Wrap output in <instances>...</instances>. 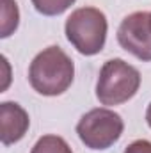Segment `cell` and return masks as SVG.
Returning a JSON list of instances; mask_svg holds the SVG:
<instances>
[{
	"mask_svg": "<svg viewBox=\"0 0 151 153\" xmlns=\"http://www.w3.org/2000/svg\"><path fill=\"white\" fill-rule=\"evenodd\" d=\"M73 61L59 46H48L39 52L29 68V82L43 96L62 94L73 84Z\"/></svg>",
	"mask_w": 151,
	"mask_h": 153,
	"instance_id": "cell-1",
	"label": "cell"
},
{
	"mask_svg": "<svg viewBox=\"0 0 151 153\" xmlns=\"http://www.w3.org/2000/svg\"><path fill=\"white\" fill-rule=\"evenodd\" d=\"M66 38L82 55H96L107 41V16L96 7L75 9L66 20Z\"/></svg>",
	"mask_w": 151,
	"mask_h": 153,
	"instance_id": "cell-2",
	"label": "cell"
},
{
	"mask_svg": "<svg viewBox=\"0 0 151 153\" xmlns=\"http://www.w3.org/2000/svg\"><path fill=\"white\" fill-rule=\"evenodd\" d=\"M141 87V73L123 59L107 61L96 82V98L101 105H121L133 98Z\"/></svg>",
	"mask_w": 151,
	"mask_h": 153,
	"instance_id": "cell-3",
	"label": "cell"
},
{
	"mask_svg": "<svg viewBox=\"0 0 151 153\" xmlns=\"http://www.w3.org/2000/svg\"><path fill=\"white\" fill-rule=\"evenodd\" d=\"M124 130L123 117L110 109L89 111L76 123V134L89 150H107L119 141Z\"/></svg>",
	"mask_w": 151,
	"mask_h": 153,
	"instance_id": "cell-4",
	"label": "cell"
},
{
	"mask_svg": "<svg viewBox=\"0 0 151 153\" xmlns=\"http://www.w3.org/2000/svg\"><path fill=\"white\" fill-rule=\"evenodd\" d=\"M117 43L137 59L151 61V13L128 14L117 29Z\"/></svg>",
	"mask_w": 151,
	"mask_h": 153,
	"instance_id": "cell-5",
	"label": "cell"
},
{
	"mask_svg": "<svg viewBox=\"0 0 151 153\" xmlns=\"http://www.w3.org/2000/svg\"><path fill=\"white\" fill-rule=\"evenodd\" d=\"M30 126L27 111L14 102L0 103V141L4 146H11L21 141Z\"/></svg>",
	"mask_w": 151,
	"mask_h": 153,
	"instance_id": "cell-6",
	"label": "cell"
},
{
	"mask_svg": "<svg viewBox=\"0 0 151 153\" xmlns=\"http://www.w3.org/2000/svg\"><path fill=\"white\" fill-rule=\"evenodd\" d=\"M20 23V11L14 0H2V30L0 38H9Z\"/></svg>",
	"mask_w": 151,
	"mask_h": 153,
	"instance_id": "cell-7",
	"label": "cell"
},
{
	"mask_svg": "<svg viewBox=\"0 0 151 153\" xmlns=\"http://www.w3.org/2000/svg\"><path fill=\"white\" fill-rule=\"evenodd\" d=\"M30 153H73V150L59 135H43L38 139Z\"/></svg>",
	"mask_w": 151,
	"mask_h": 153,
	"instance_id": "cell-8",
	"label": "cell"
},
{
	"mask_svg": "<svg viewBox=\"0 0 151 153\" xmlns=\"http://www.w3.org/2000/svg\"><path fill=\"white\" fill-rule=\"evenodd\" d=\"M73 4H75V0H32V5L36 7V11L44 16L62 14Z\"/></svg>",
	"mask_w": 151,
	"mask_h": 153,
	"instance_id": "cell-9",
	"label": "cell"
},
{
	"mask_svg": "<svg viewBox=\"0 0 151 153\" xmlns=\"http://www.w3.org/2000/svg\"><path fill=\"white\" fill-rule=\"evenodd\" d=\"M124 153H151V143L146 139H137L126 146Z\"/></svg>",
	"mask_w": 151,
	"mask_h": 153,
	"instance_id": "cell-10",
	"label": "cell"
},
{
	"mask_svg": "<svg viewBox=\"0 0 151 153\" xmlns=\"http://www.w3.org/2000/svg\"><path fill=\"white\" fill-rule=\"evenodd\" d=\"M146 121H148V125L151 128V103L148 105V111H146Z\"/></svg>",
	"mask_w": 151,
	"mask_h": 153,
	"instance_id": "cell-11",
	"label": "cell"
}]
</instances>
